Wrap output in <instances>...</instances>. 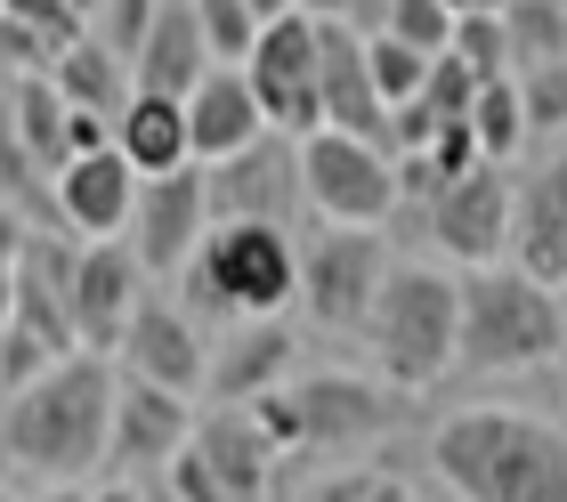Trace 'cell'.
Instances as JSON below:
<instances>
[{
	"label": "cell",
	"mask_w": 567,
	"mask_h": 502,
	"mask_svg": "<svg viewBox=\"0 0 567 502\" xmlns=\"http://www.w3.org/2000/svg\"><path fill=\"white\" fill-rule=\"evenodd\" d=\"M114 398H122V365L97 349L58 357L41 381H24L0 406V462L33 470L49 486H82L97 462L114 454Z\"/></svg>",
	"instance_id": "obj_1"
},
{
	"label": "cell",
	"mask_w": 567,
	"mask_h": 502,
	"mask_svg": "<svg viewBox=\"0 0 567 502\" xmlns=\"http://www.w3.org/2000/svg\"><path fill=\"white\" fill-rule=\"evenodd\" d=\"M430 470L454 502H567V438L511 406L446 413L430 430Z\"/></svg>",
	"instance_id": "obj_2"
},
{
	"label": "cell",
	"mask_w": 567,
	"mask_h": 502,
	"mask_svg": "<svg viewBox=\"0 0 567 502\" xmlns=\"http://www.w3.org/2000/svg\"><path fill=\"white\" fill-rule=\"evenodd\" d=\"M300 300V244L268 219H219L178 268V308L219 316V325H251V316H284Z\"/></svg>",
	"instance_id": "obj_3"
},
{
	"label": "cell",
	"mask_w": 567,
	"mask_h": 502,
	"mask_svg": "<svg viewBox=\"0 0 567 502\" xmlns=\"http://www.w3.org/2000/svg\"><path fill=\"white\" fill-rule=\"evenodd\" d=\"M365 349H373V373L398 381L405 398L430 389V381H446L454 357H462V276L398 259L390 284H381V300H373Z\"/></svg>",
	"instance_id": "obj_4"
},
{
	"label": "cell",
	"mask_w": 567,
	"mask_h": 502,
	"mask_svg": "<svg viewBox=\"0 0 567 502\" xmlns=\"http://www.w3.org/2000/svg\"><path fill=\"white\" fill-rule=\"evenodd\" d=\"M567 357V300L519 268L462 276V373H527Z\"/></svg>",
	"instance_id": "obj_5"
},
{
	"label": "cell",
	"mask_w": 567,
	"mask_h": 502,
	"mask_svg": "<svg viewBox=\"0 0 567 502\" xmlns=\"http://www.w3.org/2000/svg\"><path fill=\"white\" fill-rule=\"evenodd\" d=\"M244 413L268 430L276 454H292V445H365L405 421V389L381 373H300L268 398H251Z\"/></svg>",
	"instance_id": "obj_6"
},
{
	"label": "cell",
	"mask_w": 567,
	"mask_h": 502,
	"mask_svg": "<svg viewBox=\"0 0 567 502\" xmlns=\"http://www.w3.org/2000/svg\"><path fill=\"white\" fill-rule=\"evenodd\" d=\"M300 187H308V211H317L324 227H381L405 203L398 154L373 146V139H349V130L300 139Z\"/></svg>",
	"instance_id": "obj_7"
},
{
	"label": "cell",
	"mask_w": 567,
	"mask_h": 502,
	"mask_svg": "<svg viewBox=\"0 0 567 502\" xmlns=\"http://www.w3.org/2000/svg\"><path fill=\"white\" fill-rule=\"evenodd\" d=\"M390 235L381 227H324L317 244L300 252V308L317 332H365L373 300L390 284Z\"/></svg>",
	"instance_id": "obj_8"
},
{
	"label": "cell",
	"mask_w": 567,
	"mask_h": 502,
	"mask_svg": "<svg viewBox=\"0 0 567 502\" xmlns=\"http://www.w3.org/2000/svg\"><path fill=\"white\" fill-rule=\"evenodd\" d=\"M244 82L251 98H260L268 130H284V139H317L324 130V41H317V17H276L260 49L244 58Z\"/></svg>",
	"instance_id": "obj_9"
},
{
	"label": "cell",
	"mask_w": 567,
	"mask_h": 502,
	"mask_svg": "<svg viewBox=\"0 0 567 502\" xmlns=\"http://www.w3.org/2000/svg\"><path fill=\"white\" fill-rule=\"evenodd\" d=\"M511 203H519V178H503V163H478L471 178H454L430 203V244L454 268H503L511 259Z\"/></svg>",
	"instance_id": "obj_10"
},
{
	"label": "cell",
	"mask_w": 567,
	"mask_h": 502,
	"mask_svg": "<svg viewBox=\"0 0 567 502\" xmlns=\"http://www.w3.org/2000/svg\"><path fill=\"white\" fill-rule=\"evenodd\" d=\"M212 227H219V219H212V178H203V163H187V171L146 178V187H138V219H131L122 244L138 252L146 276H178Z\"/></svg>",
	"instance_id": "obj_11"
},
{
	"label": "cell",
	"mask_w": 567,
	"mask_h": 502,
	"mask_svg": "<svg viewBox=\"0 0 567 502\" xmlns=\"http://www.w3.org/2000/svg\"><path fill=\"white\" fill-rule=\"evenodd\" d=\"M138 187L146 178L131 171V154L97 146V154H82V163H65L49 178V203H58V227L73 244H122L131 219H138Z\"/></svg>",
	"instance_id": "obj_12"
},
{
	"label": "cell",
	"mask_w": 567,
	"mask_h": 502,
	"mask_svg": "<svg viewBox=\"0 0 567 502\" xmlns=\"http://www.w3.org/2000/svg\"><path fill=\"white\" fill-rule=\"evenodd\" d=\"M203 178H212V219H268V227H284L292 203H308V187H300V139H284V130H268L260 146H244L236 163H219Z\"/></svg>",
	"instance_id": "obj_13"
},
{
	"label": "cell",
	"mask_w": 567,
	"mask_h": 502,
	"mask_svg": "<svg viewBox=\"0 0 567 502\" xmlns=\"http://www.w3.org/2000/svg\"><path fill=\"white\" fill-rule=\"evenodd\" d=\"M114 365L131 381H154V389H178V398H195V389H212V349H203L195 316L178 300H146L131 316V332H122Z\"/></svg>",
	"instance_id": "obj_14"
},
{
	"label": "cell",
	"mask_w": 567,
	"mask_h": 502,
	"mask_svg": "<svg viewBox=\"0 0 567 502\" xmlns=\"http://www.w3.org/2000/svg\"><path fill=\"white\" fill-rule=\"evenodd\" d=\"M138 308H146L138 252L131 244H82V276H73V332H82V349L114 357Z\"/></svg>",
	"instance_id": "obj_15"
},
{
	"label": "cell",
	"mask_w": 567,
	"mask_h": 502,
	"mask_svg": "<svg viewBox=\"0 0 567 502\" xmlns=\"http://www.w3.org/2000/svg\"><path fill=\"white\" fill-rule=\"evenodd\" d=\"M511 268L567 293V146L519 178V203H511Z\"/></svg>",
	"instance_id": "obj_16"
},
{
	"label": "cell",
	"mask_w": 567,
	"mask_h": 502,
	"mask_svg": "<svg viewBox=\"0 0 567 502\" xmlns=\"http://www.w3.org/2000/svg\"><path fill=\"white\" fill-rule=\"evenodd\" d=\"M195 430H203V421H195V398L122 373V398H114V454H106V462H114V470H171L178 454H187Z\"/></svg>",
	"instance_id": "obj_17"
},
{
	"label": "cell",
	"mask_w": 567,
	"mask_h": 502,
	"mask_svg": "<svg viewBox=\"0 0 567 502\" xmlns=\"http://www.w3.org/2000/svg\"><path fill=\"white\" fill-rule=\"evenodd\" d=\"M317 41H324V130H349V139L390 146V105H381V90H373L365 33H357V24H317Z\"/></svg>",
	"instance_id": "obj_18"
},
{
	"label": "cell",
	"mask_w": 567,
	"mask_h": 502,
	"mask_svg": "<svg viewBox=\"0 0 567 502\" xmlns=\"http://www.w3.org/2000/svg\"><path fill=\"white\" fill-rule=\"evenodd\" d=\"M284 381H292V325H284V316L227 325V340L212 349V398L219 406H251V398H268Z\"/></svg>",
	"instance_id": "obj_19"
},
{
	"label": "cell",
	"mask_w": 567,
	"mask_h": 502,
	"mask_svg": "<svg viewBox=\"0 0 567 502\" xmlns=\"http://www.w3.org/2000/svg\"><path fill=\"white\" fill-rule=\"evenodd\" d=\"M187 130H195V163L203 171L236 163L244 146L268 139V114H260V98H251L244 65H212V82L187 98Z\"/></svg>",
	"instance_id": "obj_20"
},
{
	"label": "cell",
	"mask_w": 567,
	"mask_h": 502,
	"mask_svg": "<svg viewBox=\"0 0 567 502\" xmlns=\"http://www.w3.org/2000/svg\"><path fill=\"white\" fill-rule=\"evenodd\" d=\"M138 90H163V98H195L203 82H212V41H203V17L195 0H163V17H154V33L138 49Z\"/></svg>",
	"instance_id": "obj_21"
},
{
	"label": "cell",
	"mask_w": 567,
	"mask_h": 502,
	"mask_svg": "<svg viewBox=\"0 0 567 502\" xmlns=\"http://www.w3.org/2000/svg\"><path fill=\"white\" fill-rule=\"evenodd\" d=\"M195 454L212 462V479H219L227 502H268L276 445H268V430H260L244 406H219L212 421H203V430H195Z\"/></svg>",
	"instance_id": "obj_22"
},
{
	"label": "cell",
	"mask_w": 567,
	"mask_h": 502,
	"mask_svg": "<svg viewBox=\"0 0 567 502\" xmlns=\"http://www.w3.org/2000/svg\"><path fill=\"white\" fill-rule=\"evenodd\" d=\"M114 146L131 154L138 178H171L195 163V130H187V98H163V90H138L131 105H122L114 122Z\"/></svg>",
	"instance_id": "obj_23"
},
{
	"label": "cell",
	"mask_w": 567,
	"mask_h": 502,
	"mask_svg": "<svg viewBox=\"0 0 567 502\" xmlns=\"http://www.w3.org/2000/svg\"><path fill=\"white\" fill-rule=\"evenodd\" d=\"M49 82L65 90V105H73V114L122 122V105L138 98V65L122 58V49H106L97 33H82V41H65V49H58V65H49Z\"/></svg>",
	"instance_id": "obj_24"
},
{
	"label": "cell",
	"mask_w": 567,
	"mask_h": 502,
	"mask_svg": "<svg viewBox=\"0 0 567 502\" xmlns=\"http://www.w3.org/2000/svg\"><path fill=\"white\" fill-rule=\"evenodd\" d=\"M9 114H17V139H24V154H33V171L58 178L73 163V105H65V90L49 82V73H17Z\"/></svg>",
	"instance_id": "obj_25"
},
{
	"label": "cell",
	"mask_w": 567,
	"mask_h": 502,
	"mask_svg": "<svg viewBox=\"0 0 567 502\" xmlns=\"http://www.w3.org/2000/svg\"><path fill=\"white\" fill-rule=\"evenodd\" d=\"M471 130H478V146H486V163H511L535 130H527V98H519V73H503V82H486L478 105H471Z\"/></svg>",
	"instance_id": "obj_26"
},
{
	"label": "cell",
	"mask_w": 567,
	"mask_h": 502,
	"mask_svg": "<svg viewBox=\"0 0 567 502\" xmlns=\"http://www.w3.org/2000/svg\"><path fill=\"white\" fill-rule=\"evenodd\" d=\"M503 24H511V58H519V73L567 58V0H511Z\"/></svg>",
	"instance_id": "obj_27"
},
{
	"label": "cell",
	"mask_w": 567,
	"mask_h": 502,
	"mask_svg": "<svg viewBox=\"0 0 567 502\" xmlns=\"http://www.w3.org/2000/svg\"><path fill=\"white\" fill-rule=\"evenodd\" d=\"M0 203H17V211H33L41 227H58L49 178L33 171V154H24V139H17V114H9V98H0Z\"/></svg>",
	"instance_id": "obj_28"
},
{
	"label": "cell",
	"mask_w": 567,
	"mask_h": 502,
	"mask_svg": "<svg viewBox=\"0 0 567 502\" xmlns=\"http://www.w3.org/2000/svg\"><path fill=\"white\" fill-rule=\"evenodd\" d=\"M365 58H373V90H381L390 114L430 90V65H437V58H422V49H405L398 33H365Z\"/></svg>",
	"instance_id": "obj_29"
},
{
	"label": "cell",
	"mask_w": 567,
	"mask_h": 502,
	"mask_svg": "<svg viewBox=\"0 0 567 502\" xmlns=\"http://www.w3.org/2000/svg\"><path fill=\"white\" fill-rule=\"evenodd\" d=\"M195 17H203V41H212L219 65H244L251 49H260V33H268V24L251 17V0H195Z\"/></svg>",
	"instance_id": "obj_30"
},
{
	"label": "cell",
	"mask_w": 567,
	"mask_h": 502,
	"mask_svg": "<svg viewBox=\"0 0 567 502\" xmlns=\"http://www.w3.org/2000/svg\"><path fill=\"white\" fill-rule=\"evenodd\" d=\"M454 58L478 73V82H503V73H519V58H511V24L503 17H462L454 24Z\"/></svg>",
	"instance_id": "obj_31"
},
{
	"label": "cell",
	"mask_w": 567,
	"mask_h": 502,
	"mask_svg": "<svg viewBox=\"0 0 567 502\" xmlns=\"http://www.w3.org/2000/svg\"><path fill=\"white\" fill-rule=\"evenodd\" d=\"M454 24H462V17L446 9V0H398L381 33H398L405 49H422V58H446V49H454Z\"/></svg>",
	"instance_id": "obj_32"
},
{
	"label": "cell",
	"mask_w": 567,
	"mask_h": 502,
	"mask_svg": "<svg viewBox=\"0 0 567 502\" xmlns=\"http://www.w3.org/2000/svg\"><path fill=\"white\" fill-rule=\"evenodd\" d=\"M519 98H527V130H535V139H559V130H567V58L527 65Z\"/></svg>",
	"instance_id": "obj_33"
},
{
	"label": "cell",
	"mask_w": 567,
	"mask_h": 502,
	"mask_svg": "<svg viewBox=\"0 0 567 502\" xmlns=\"http://www.w3.org/2000/svg\"><path fill=\"white\" fill-rule=\"evenodd\" d=\"M478 90H486V82H478V73H471V65H462L454 49H446V58L430 65V90H422V105H430L437 122H462V114L478 105Z\"/></svg>",
	"instance_id": "obj_34"
},
{
	"label": "cell",
	"mask_w": 567,
	"mask_h": 502,
	"mask_svg": "<svg viewBox=\"0 0 567 502\" xmlns=\"http://www.w3.org/2000/svg\"><path fill=\"white\" fill-rule=\"evenodd\" d=\"M154 17H163V0H106L90 33L106 41V49H122V58H138V49H146V33H154Z\"/></svg>",
	"instance_id": "obj_35"
},
{
	"label": "cell",
	"mask_w": 567,
	"mask_h": 502,
	"mask_svg": "<svg viewBox=\"0 0 567 502\" xmlns=\"http://www.w3.org/2000/svg\"><path fill=\"white\" fill-rule=\"evenodd\" d=\"M300 502H373V470H332V479L300 486Z\"/></svg>",
	"instance_id": "obj_36"
},
{
	"label": "cell",
	"mask_w": 567,
	"mask_h": 502,
	"mask_svg": "<svg viewBox=\"0 0 567 502\" xmlns=\"http://www.w3.org/2000/svg\"><path fill=\"white\" fill-rule=\"evenodd\" d=\"M33 235H41V219H33V211L0 203V268H17V259H24V244H33Z\"/></svg>",
	"instance_id": "obj_37"
},
{
	"label": "cell",
	"mask_w": 567,
	"mask_h": 502,
	"mask_svg": "<svg viewBox=\"0 0 567 502\" xmlns=\"http://www.w3.org/2000/svg\"><path fill=\"white\" fill-rule=\"evenodd\" d=\"M357 0H300V17H317V24H349Z\"/></svg>",
	"instance_id": "obj_38"
},
{
	"label": "cell",
	"mask_w": 567,
	"mask_h": 502,
	"mask_svg": "<svg viewBox=\"0 0 567 502\" xmlns=\"http://www.w3.org/2000/svg\"><path fill=\"white\" fill-rule=\"evenodd\" d=\"M373 502H422L405 479H390V470H373Z\"/></svg>",
	"instance_id": "obj_39"
},
{
	"label": "cell",
	"mask_w": 567,
	"mask_h": 502,
	"mask_svg": "<svg viewBox=\"0 0 567 502\" xmlns=\"http://www.w3.org/2000/svg\"><path fill=\"white\" fill-rule=\"evenodd\" d=\"M9 325H17V268H0V340H9Z\"/></svg>",
	"instance_id": "obj_40"
},
{
	"label": "cell",
	"mask_w": 567,
	"mask_h": 502,
	"mask_svg": "<svg viewBox=\"0 0 567 502\" xmlns=\"http://www.w3.org/2000/svg\"><path fill=\"white\" fill-rule=\"evenodd\" d=\"M446 9H454V17H503L511 0H446Z\"/></svg>",
	"instance_id": "obj_41"
},
{
	"label": "cell",
	"mask_w": 567,
	"mask_h": 502,
	"mask_svg": "<svg viewBox=\"0 0 567 502\" xmlns=\"http://www.w3.org/2000/svg\"><path fill=\"white\" fill-rule=\"evenodd\" d=\"M300 9V0H251V17H260V24H276V17H292Z\"/></svg>",
	"instance_id": "obj_42"
},
{
	"label": "cell",
	"mask_w": 567,
	"mask_h": 502,
	"mask_svg": "<svg viewBox=\"0 0 567 502\" xmlns=\"http://www.w3.org/2000/svg\"><path fill=\"white\" fill-rule=\"evenodd\" d=\"M33 502H97V494H82V486H49V494H33Z\"/></svg>",
	"instance_id": "obj_43"
},
{
	"label": "cell",
	"mask_w": 567,
	"mask_h": 502,
	"mask_svg": "<svg viewBox=\"0 0 567 502\" xmlns=\"http://www.w3.org/2000/svg\"><path fill=\"white\" fill-rule=\"evenodd\" d=\"M65 9L82 17V24H97V9H106V0H65Z\"/></svg>",
	"instance_id": "obj_44"
},
{
	"label": "cell",
	"mask_w": 567,
	"mask_h": 502,
	"mask_svg": "<svg viewBox=\"0 0 567 502\" xmlns=\"http://www.w3.org/2000/svg\"><path fill=\"white\" fill-rule=\"evenodd\" d=\"M97 502H138L131 486H97Z\"/></svg>",
	"instance_id": "obj_45"
},
{
	"label": "cell",
	"mask_w": 567,
	"mask_h": 502,
	"mask_svg": "<svg viewBox=\"0 0 567 502\" xmlns=\"http://www.w3.org/2000/svg\"><path fill=\"white\" fill-rule=\"evenodd\" d=\"M0 502H17V494H0Z\"/></svg>",
	"instance_id": "obj_46"
},
{
	"label": "cell",
	"mask_w": 567,
	"mask_h": 502,
	"mask_svg": "<svg viewBox=\"0 0 567 502\" xmlns=\"http://www.w3.org/2000/svg\"><path fill=\"white\" fill-rule=\"evenodd\" d=\"M0 17H9V9H0Z\"/></svg>",
	"instance_id": "obj_47"
},
{
	"label": "cell",
	"mask_w": 567,
	"mask_h": 502,
	"mask_svg": "<svg viewBox=\"0 0 567 502\" xmlns=\"http://www.w3.org/2000/svg\"><path fill=\"white\" fill-rule=\"evenodd\" d=\"M0 438H9V430H0Z\"/></svg>",
	"instance_id": "obj_48"
},
{
	"label": "cell",
	"mask_w": 567,
	"mask_h": 502,
	"mask_svg": "<svg viewBox=\"0 0 567 502\" xmlns=\"http://www.w3.org/2000/svg\"><path fill=\"white\" fill-rule=\"evenodd\" d=\"M559 300H567V293H559Z\"/></svg>",
	"instance_id": "obj_49"
}]
</instances>
